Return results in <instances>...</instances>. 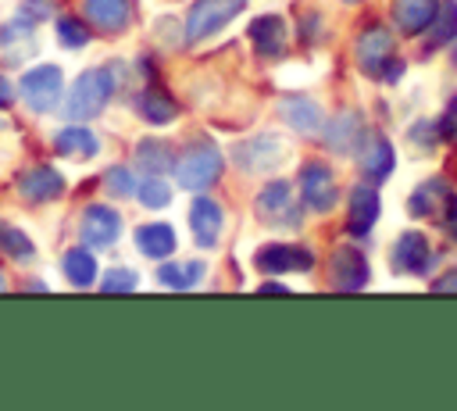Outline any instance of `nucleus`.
<instances>
[{"label": "nucleus", "mask_w": 457, "mask_h": 411, "mask_svg": "<svg viewBox=\"0 0 457 411\" xmlns=\"http://www.w3.org/2000/svg\"><path fill=\"white\" fill-rule=\"evenodd\" d=\"M111 93H114V75L107 68H89L71 82V93L64 100V114L71 122H89L107 107Z\"/></svg>", "instance_id": "1"}, {"label": "nucleus", "mask_w": 457, "mask_h": 411, "mask_svg": "<svg viewBox=\"0 0 457 411\" xmlns=\"http://www.w3.org/2000/svg\"><path fill=\"white\" fill-rule=\"evenodd\" d=\"M228 154H232L236 168H243V172H250V175H261V172H271V168H278V164L286 161L289 143H286L282 136L257 132V136H250V139L236 143Z\"/></svg>", "instance_id": "2"}, {"label": "nucleus", "mask_w": 457, "mask_h": 411, "mask_svg": "<svg viewBox=\"0 0 457 411\" xmlns=\"http://www.w3.org/2000/svg\"><path fill=\"white\" fill-rule=\"evenodd\" d=\"M221 150L214 147V143H193L182 157H179V164H175V179H179V186H186V189H207L211 182H218V175H221Z\"/></svg>", "instance_id": "3"}, {"label": "nucleus", "mask_w": 457, "mask_h": 411, "mask_svg": "<svg viewBox=\"0 0 457 411\" xmlns=\"http://www.w3.org/2000/svg\"><path fill=\"white\" fill-rule=\"evenodd\" d=\"M243 7H246V0H196L189 18H186V39L189 43H204L221 25H228Z\"/></svg>", "instance_id": "4"}, {"label": "nucleus", "mask_w": 457, "mask_h": 411, "mask_svg": "<svg viewBox=\"0 0 457 411\" xmlns=\"http://www.w3.org/2000/svg\"><path fill=\"white\" fill-rule=\"evenodd\" d=\"M61 89H64V79H61V68H54V64L32 68L18 82V93L32 111H54L61 100Z\"/></svg>", "instance_id": "5"}, {"label": "nucleus", "mask_w": 457, "mask_h": 411, "mask_svg": "<svg viewBox=\"0 0 457 411\" xmlns=\"http://www.w3.org/2000/svg\"><path fill=\"white\" fill-rule=\"evenodd\" d=\"M300 197H303V204H307L311 211H318V214H325V211L336 207L339 189H336V175L328 172V164L307 161V164L300 168Z\"/></svg>", "instance_id": "6"}, {"label": "nucleus", "mask_w": 457, "mask_h": 411, "mask_svg": "<svg viewBox=\"0 0 457 411\" xmlns=\"http://www.w3.org/2000/svg\"><path fill=\"white\" fill-rule=\"evenodd\" d=\"M253 264L268 275H278V272H307L314 264V254L307 247H296V243H268L253 254Z\"/></svg>", "instance_id": "7"}, {"label": "nucleus", "mask_w": 457, "mask_h": 411, "mask_svg": "<svg viewBox=\"0 0 457 411\" xmlns=\"http://www.w3.org/2000/svg\"><path fill=\"white\" fill-rule=\"evenodd\" d=\"M257 214H261L268 225H296L300 214H296L289 182H268V186L257 193Z\"/></svg>", "instance_id": "8"}, {"label": "nucleus", "mask_w": 457, "mask_h": 411, "mask_svg": "<svg viewBox=\"0 0 457 411\" xmlns=\"http://www.w3.org/2000/svg\"><path fill=\"white\" fill-rule=\"evenodd\" d=\"M389 54H393L389 29L371 25V29L361 32V39H357V64H361L364 75H382V68L389 64Z\"/></svg>", "instance_id": "9"}, {"label": "nucleus", "mask_w": 457, "mask_h": 411, "mask_svg": "<svg viewBox=\"0 0 457 411\" xmlns=\"http://www.w3.org/2000/svg\"><path fill=\"white\" fill-rule=\"evenodd\" d=\"M428 261H432V247H428V236L421 232H400L396 247H393V264L396 272H407V275H425L428 272Z\"/></svg>", "instance_id": "10"}, {"label": "nucleus", "mask_w": 457, "mask_h": 411, "mask_svg": "<svg viewBox=\"0 0 457 411\" xmlns=\"http://www.w3.org/2000/svg\"><path fill=\"white\" fill-rule=\"evenodd\" d=\"M118 232H121V218H118V211H111V207H100V204H93V207H86V214H82V239L89 243V247H111L114 239H118Z\"/></svg>", "instance_id": "11"}, {"label": "nucleus", "mask_w": 457, "mask_h": 411, "mask_svg": "<svg viewBox=\"0 0 457 411\" xmlns=\"http://www.w3.org/2000/svg\"><path fill=\"white\" fill-rule=\"evenodd\" d=\"M328 268H332V286H336V289H361V286L368 282V261H364V254L353 250V247H339V250L332 254Z\"/></svg>", "instance_id": "12"}, {"label": "nucleus", "mask_w": 457, "mask_h": 411, "mask_svg": "<svg viewBox=\"0 0 457 411\" xmlns=\"http://www.w3.org/2000/svg\"><path fill=\"white\" fill-rule=\"evenodd\" d=\"M278 111H282L286 125H293V129L303 132V136L325 132V114H321V107H318L311 96H286V100L278 104Z\"/></svg>", "instance_id": "13"}, {"label": "nucleus", "mask_w": 457, "mask_h": 411, "mask_svg": "<svg viewBox=\"0 0 457 411\" xmlns=\"http://www.w3.org/2000/svg\"><path fill=\"white\" fill-rule=\"evenodd\" d=\"M221 207L211 200V197H196L193 207H189V225H193V236L200 247H218V236H221Z\"/></svg>", "instance_id": "14"}, {"label": "nucleus", "mask_w": 457, "mask_h": 411, "mask_svg": "<svg viewBox=\"0 0 457 411\" xmlns=\"http://www.w3.org/2000/svg\"><path fill=\"white\" fill-rule=\"evenodd\" d=\"M250 43L261 57H278L286 50V21L278 14H261L250 21Z\"/></svg>", "instance_id": "15"}, {"label": "nucleus", "mask_w": 457, "mask_h": 411, "mask_svg": "<svg viewBox=\"0 0 457 411\" xmlns=\"http://www.w3.org/2000/svg\"><path fill=\"white\" fill-rule=\"evenodd\" d=\"M61 189H64V179H61L54 168H46V164H39V168H32V172H25V175L18 179V193H21L25 200H36V204L61 197Z\"/></svg>", "instance_id": "16"}, {"label": "nucleus", "mask_w": 457, "mask_h": 411, "mask_svg": "<svg viewBox=\"0 0 457 411\" xmlns=\"http://www.w3.org/2000/svg\"><path fill=\"white\" fill-rule=\"evenodd\" d=\"M378 211H382V200H378V193L371 186H353L350 189V214H346L350 232H357V236L368 232L375 225Z\"/></svg>", "instance_id": "17"}, {"label": "nucleus", "mask_w": 457, "mask_h": 411, "mask_svg": "<svg viewBox=\"0 0 457 411\" xmlns=\"http://www.w3.org/2000/svg\"><path fill=\"white\" fill-rule=\"evenodd\" d=\"M82 11L104 32H121L129 25V18H132V4L129 0H86Z\"/></svg>", "instance_id": "18"}, {"label": "nucleus", "mask_w": 457, "mask_h": 411, "mask_svg": "<svg viewBox=\"0 0 457 411\" xmlns=\"http://www.w3.org/2000/svg\"><path fill=\"white\" fill-rule=\"evenodd\" d=\"M439 0H393V18L400 25V32L418 36L428 29V21L436 18Z\"/></svg>", "instance_id": "19"}, {"label": "nucleus", "mask_w": 457, "mask_h": 411, "mask_svg": "<svg viewBox=\"0 0 457 411\" xmlns=\"http://www.w3.org/2000/svg\"><path fill=\"white\" fill-rule=\"evenodd\" d=\"M361 136H364V125H361V114L357 111H343V114L332 118V125H325V143L336 154H353Z\"/></svg>", "instance_id": "20"}, {"label": "nucleus", "mask_w": 457, "mask_h": 411, "mask_svg": "<svg viewBox=\"0 0 457 411\" xmlns=\"http://www.w3.org/2000/svg\"><path fill=\"white\" fill-rule=\"evenodd\" d=\"M361 172H364L371 182H378V179H386V175L393 172V143H389L386 136L371 132V136L364 139V147H361Z\"/></svg>", "instance_id": "21"}, {"label": "nucleus", "mask_w": 457, "mask_h": 411, "mask_svg": "<svg viewBox=\"0 0 457 411\" xmlns=\"http://www.w3.org/2000/svg\"><path fill=\"white\" fill-rule=\"evenodd\" d=\"M453 200V193H450V186L443 182V179H428V182H421L414 193H411V214H439V207H446Z\"/></svg>", "instance_id": "22"}, {"label": "nucleus", "mask_w": 457, "mask_h": 411, "mask_svg": "<svg viewBox=\"0 0 457 411\" xmlns=\"http://www.w3.org/2000/svg\"><path fill=\"white\" fill-rule=\"evenodd\" d=\"M136 247H139L146 257H168V254L175 250V229L164 225V222L139 225V229H136Z\"/></svg>", "instance_id": "23"}, {"label": "nucleus", "mask_w": 457, "mask_h": 411, "mask_svg": "<svg viewBox=\"0 0 457 411\" xmlns=\"http://www.w3.org/2000/svg\"><path fill=\"white\" fill-rule=\"evenodd\" d=\"M450 39H457V0H439V11L425 29V50H436Z\"/></svg>", "instance_id": "24"}, {"label": "nucleus", "mask_w": 457, "mask_h": 411, "mask_svg": "<svg viewBox=\"0 0 457 411\" xmlns=\"http://www.w3.org/2000/svg\"><path fill=\"white\" fill-rule=\"evenodd\" d=\"M54 147H57V154H64V157H93V154L100 150L96 136H93L89 129H82V125L61 129L57 139H54Z\"/></svg>", "instance_id": "25"}, {"label": "nucleus", "mask_w": 457, "mask_h": 411, "mask_svg": "<svg viewBox=\"0 0 457 411\" xmlns=\"http://www.w3.org/2000/svg\"><path fill=\"white\" fill-rule=\"evenodd\" d=\"M139 111H143V118L154 122V125H164V122H171V118L179 114L175 100H171L168 93H161V89H143V93H139Z\"/></svg>", "instance_id": "26"}, {"label": "nucleus", "mask_w": 457, "mask_h": 411, "mask_svg": "<svg viewBox=\"0 0 457 411\" xmlns=\"http://www.w3.org/2000/svg\"><path fill=\"white\" fill-rule=\"evenodd\" d=\"M136 161L150 172V175H161L171 168V147L164 139H139L136 147Z\"/></svg>", "instance_id": "27"}, {"label": "nucleus", "mask_w": 457, "mask_h": 411, "mask_svg": "<svg viewBox=\"0 0 457 411\" xmlns=\"http://www.w3.org/2000/svg\"><path fill=\"white\" fill-rule=\"evenodd\" d=\"M157 279L171 289H189L204 279V264L200 261H186V264H161L157 268Z\"/></svg>", "instance_id": "28"}, {"label": "nucleus", "mask_w": 457, "mask_h": 411, "mask_svg": "<svg viewBox=\"0 0 457 411\" xmlns=\"http://www.w3.org/2000/svg\"><path fill=\"white\" fill-rule=\"evenodd\" d=\"M64 275H68V282L71 286H89L93 279H96V261H93V254L89 250H68L64 254Z\"/></svg>", "instance_id": "29"}, {"label": "nucleus", "mask_w": 457, "mask_h": 411, "mask_svg": "<svg viewBox=\"0 0 457 411\" xmlns=\"http://www.w3.org/2000/svg\"><path fill=\"white\" fill-rule=\"evenodd\" d=\"M0 250L11 254V257H18V261H29L32 257V243L25 239V232H18V229H11L4 222H0Z\"/></svg>", "instance_id": "30"}, {"label": "nucleus", "mask_w": 457, "mask_h": 411, "mask_svg": "<svg viewBox=\"0 0 457 411\" xmlns=\"http://www.w3.org/2000/svg\"><path fill=\"white\" fill-rule=\"evenodd\" d=\"M104 189H107L111 197H132L139 186H136L132 172L118 164V168H107V175H104Z\"/></svg>", "instance_id": "31"}, {"label": "nucleus", "mask_w": 457, "mask_h": 411, "mask_svg": "<svg viewBox=\"0 0 457 411\" xmlns=\"http://www.w3.org/2000/svg\"><path fill=\"white\" fill-rule=\"evenodd\" d=\"M136 193H139V200H143L146 207H164V204L171 200V186H168V182H161L157 175H150Z\"/></svg>", "instance_id": "32"}, {"label": "nucleus", "mask_w": 457, "mask_h": 411, "mask_svg": "<svg viewBox=\"0 0 457 411\" xmlns=\"http://www.w3.org/2000/svg\"><path fill=\"white\" fill-rule=\"evenodd\" d=\"M136 272H129V268H111L107 275H104V282H100V289L104 293H129V289H136Z\"/></svg>", "instance_id": "33"}, {"label": "nucleus", "mask_w": 457, "mask_h": 411, "mask_svg": "<svg viewBox=\"0 0 457 411\" xmlns=\"http://www.w3.org/2000/svg\"><path fill=\"white\" fill-rule=\"evenodd\" d=\"M57 36H61L64 46H86V43H89L86 25L75 21V18H61V21H57Z\"/></svg>", "instance_id": "34"}, {"label": "nucleus", "mask_w": 457, "mask_h": 411, "mask_svg": "<svg viewBox=\"0 0 457 411\" xmlns=\"http://www.w3.org/2000/svg\"><path fill=\"white\" fill-rule=\"evenodd\" d=\"M50 11H54V0H21V18H29V21L50 18Z\"/></svg>", "instance_id": "35"}, {"label": "nucleus", "mask_w": 457, "mask_h": 411, "mask_svg": "<svg viewBox=\"0 0 457 411\" xmlns=\"http://www.w3.org/2000/svg\"><path fill=\"white\" fill-rule=\"evenodd\" d=\"M436 125H439V136H457V100L450 104V111H446Z\"/></svg>", "instance_id": "36"}, {"label": "nucleus", "mask_w": 457, "mask_h": 411, "mask_svg": "<svg viewBox=\"0 0 457 411\" xmlns=\"http://www.w3.org/2000/svg\"><path fill=\"white\" fill-rule=\"evenodd\" d=\"M432 289H436V293H446V289H453V293H457V268H450L446 275H439V279L432 282Z\"/></svg>", "instance_id": "37"}, {"label": "nucleus", "mask_w": 457, "mask_h": 411, "mask_svg": "<svg viewBox=\"0 0 457 411\" xmlns=\"http://www.w3.org/2000/svg\"><path fill=\"white\" fill-rule=\"evenodd\" d=\"M400 75H403V64H400V61H393V57H389V64H386V68H382V79H386V82H396V79H400Z\"/></svg>", "instance_id": "38"}, {"label": "nucleus", "mask_w": 457, "mask_h": 411, "mask_svg": "<svg viewBox=\"0 0 457 411\" xmlns=\"http://www.w3.org/2000/svg\"><path fill=\"white\" fill-rule=\"evenodd\" d=\"M446 211H450V218H446V232L457 239V200H450V204H446Z\"/></svg>", "instance_id": "39"}, {"label": "nucleus", "mask_w": 457, "mask_h": 411, "mask_svg": "<svg viewBox=\"0 0 457 411\" xmlns=\"http://www.w3.org/2000/svg\"><path fill=\"white\" fill-rule=\"evenodd\" d=\"M11 100H14V86H11V82L0 75V107H7Z\"/></svg>", "instance_id": "40"}, {"label": "nucleus", "mask_w": 457, "mask_h": 411, "mask_svg": "<svg viewBox=\"0 0 457 411\" xmlns=\"http://www.w3.org/2000/svg\"><path fill=\"white\" fill-rule=\"evenodd\" d=\"M450 175H457V157H450Z\"/></svg>", "instance_id": "41"}, {"label": "nucleus", "mask_w": 457, "mask_h": 411, "mask_svg": "<svg viewBox=\"0 0 457 411\" xmlns=\"http://www.w3.org/2000/svg\"><path fill=\"white\" fill-rule=\"evenodd\" d=\"M453 64H457V46H453Z\"/></svg>", "instance_id": "42"}, {"label": "nucleus", "mask_w": 457, "mask_h": 411, "mask_svg": "<svg viewBox=\"0 0 457 411\" xmlns=\"http://www.w3.org/2000/svg\"><path fill=\"white\" fill-rule=\"evenodd\" d=\"M346 4H357V0H346Z\"/></svg>", "instance_id": "43"}, {"label": "nucleus", "mask_w": 457, "mask_h": 411, "mask_svg": "<svg viewBox=\"0 0 457 411\" xmlns=\"http://www.w3.org/2000/svg\"><path fill=\"white\" fill-rule=\"evenodd\" d=\"M0 289H4V279H0Z\"/></svg>", "instance_id": "44"}]
</instances>
